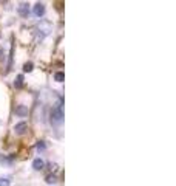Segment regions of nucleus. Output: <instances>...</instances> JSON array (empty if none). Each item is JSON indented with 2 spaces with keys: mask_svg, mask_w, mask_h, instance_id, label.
Listing matches in <instances>:
<instances>
[{
  "mask_svg": "<svg viewBox=\"0 0 176 186\" xmlns=\"http://www.w3.org/2000/svg\"><path fill=\"white\" fill-rule=\"evenodd\" d=\"M9 184H11L9 177H0V186H9Z\"/></svg>",
  "mask_w": 176,
  "mask_h": 186,
  "instance_id": "10",
  "label": "nucleus"
},
{
  "mask_svg": "<svg viewBox=\"0 0 176 186\" xmlns=\"http://www.w3.org/2000/svg\"><path fill=\"white\" fill-rule=\"evenodd\" d=\"M49 121H51L53 126H60L63 121V112H62V106L57 104L51 109V113H49Z\"/></svg>",
  "mask_w": 176,
  "mask_h": 186,
  "instance_id": "1",
  "label": "nucleus"
},
{
  "mask_svg": "<svg viewBox=\"0 0 176 186\" xmlns=\"http://www.w3.org/2000/svg\"><path fill=\"white\" fill-rule=\"evenodd\" d=\"M45 149V144H43V141H39L37 143V151H43Z\"/></svg>",
  "mask_w": 176,
  "mask_h": 186,
  "instance_id": "14",
  "label": "nucleus"
},
{
  "mask_svg": "<svg viewBox=\"0 0 176 186\" xmlns=\"http://www.w3.org/2000/svg\"><path fill=\"white\" fill-rule=\"evenodd\" d=\"M53 31V25H51V22H48V20H40L37 23V36L40 39L46 37L49 33Z\"/></svg>",
  "mask_w": 176,
  "mask_h": 186,
  "instance_id": "2",
  "label": "nucleus"
},
{
  "mask_svg": "<svg viewBox=\"0 0 176 186\" xmlns=\"http://www.w3.org/2000/svg\"><path fill=\"white\" fill-rule=\"evenodd\" d=\"M43 166H45V161H43L42 158H36V160L33 161V168H34L36 171H42Z\"/></svg>",
  "mask_w": 176,
  "mask_h": 186,
  "instance_id": "8",
  "label": "nucleus"
},
{
  "mask_svg": "<svg viewBox=\"0 0 176 186\" xmlns=\"http://www.w3.org/2000/svg\"><path fill=\"white\" fill-rule=\"evenodd\" d=\"M33 67H34V65H33V62H27V64L23 65V72H28V73H30V72H33Z\"/></svg>",
  "mask_w": 176,
  "mask_h": 186,
  "instance_id": "12",
  "label": "nucleus"
},
{
  "mask_svg": "<svg viewBox=\"0 0 176 186\" xmlns=\"http://www.w3.org/2000/svg\"><path fill=\"white\" fill-rule=\"evenodd\" d=\"M30 5L27 3V2H22V3H19V6H17V13L22 16V17H27L28 16V13H30V8H28Z\"/></svg>",
  "mask_w": 176,
  "mask_h": 186,
  "instance_id": "4",
  "label": "nucleus"
},
{
  "mask_svg": "<svg viewBox=\"0 0 176 186\" xmlns=\"http://www.w3.org/2000/svg\"><path fill=\"white\" fill-rule=\"evenodd\" d=\"M14 87H16V88H22V87H23V75H19V76L16 78Z\"/></svg>",
  "mask_w": 176,
  "mask_h": 186,
  "instance_id": "9",
  "label": "nucleus"
},
{
  "mask_svg": "<svg viewBox=\"0 0 176 186\" xmlns=\"http://www.w3.org/2000/svg\"><path fill=\"white\" fill-rule=\"evenodd\" d=\"M33 13H34L36 17H42L45 14V5L43 3H36L34 8H33Z\"/></svg>",
  "mask_w": 176,
  "mask_h": 186,
  "instance_id": "5",
  "label": "nucleus"
},
{
  "mask_svg": "<svg viewBox=\"0 0 176 186\" xmlns=\"http://www.w3.org/2000/svg\"><path fill=\"white\" fill-rule=\"evenodd\" d=\"M27 130H28V123H25V121L17 123V124L14 126V133H16V135H23Z\"/></svg>",
  "mask_w": 176,
  "mask_h": 186,
  "instance_id": "3",
  "label": "nucleus"
},
{
  "mask_svg": "<svg viewBox=\"0 0 176 186\" xmlns=\"http://www.w3.org/2000/svg\"><path fill=\"white\" fill-rule=\"evenodd\" d=\"M0 165L3 166H13L14 165V158L8 155H0Z\"/></svg>",
  "mask_w": 176,
  "mask_h": 186,
  "instance_id": "6",
  "label": "nucleus"
},
{
  "mask_svg": "<svg viewBox=\"0 0 176 186\" xmlns=\"http://www.w3.org/2000/svg\"><path fill=\"white\" fill-rule=\"evenodd\" d=\"M16 115H19V116H27L28 115V107L27 106H16Z\"/></svg>",
  "mask_w": 176,
  "mask_h": 186,
  "instance_id": "7",
  "label": "nucleus"
},
{
  "mask_svg": "<svg viewBox=\"0 0 176 186\" xmlns=\"http://www.w3.org/2000/svg\"><path fill=\"white\" fill-rule=\"evenodd\" d=\"M46 181H48V183H56L57 178H56V175H48V177H46Z\"/></svg>",
  "mask_w": 176,
  "mask_h": 186,
  "instance_id": "13",
  "label": "nucleus"
},
{
  "mask_svg": "<svg viewBox=\"0 0 176 186\" xmlns=\"http://www.w3.org/2000/svg\"><path fill=\"white\" fill-rule=\"evenodd\" d=\"M54 79H56L57 82H63V79H65V75H63L62 72H57V73H54Z\"/></svg>",
  "mask_w": 176,
  "mask_h": 186,
  "instance_id": "11",
  "label": "nucleus"
}]
</instances>
